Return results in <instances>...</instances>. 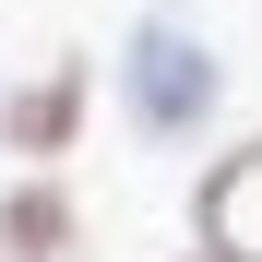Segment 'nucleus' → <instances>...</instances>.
I'll use <instances>...</instances> for the list:
<instances>
[{"label":"nucleus","mask_w":262,"mask_h":262,"mask_svg":"<svg viewBox=\"0 0 262 262\" xmlns=\"http://www.w3.org/2000/svg\"><path fill=\"white\" fill-rule=\"evenodd\" d=\"M0 143H12L24 167H60L83 143V60H48V72H24L12 96H0Z\"/></svg>","instance_id":"nucleus-2"},{"label":"nucleus","mask_w":262,"mask_h":262,"mask_svg":"<svg viewBox=\"0 0 262 262\" xmlns=\"http://www.w3.org/2000/svg\"><path fill=\"white\" fill-rule=\"evenodd\" d=\"M191 227H203L214 262H262V143H238V155H214V167H203Z\"/></svg>","instance_id":"nucleus-3"},{"label":"nucleus","mask_w":262,"mask_h":262,"mask_svg":"<svg viewBox=\"0 0 262 262\" xmlns=\"http://www.w3.org/2000/svg\"><path fill=\"white\" fill-rule=\"evenodd\" d=\"M203 262H214V250H203Z\"/></svg>","instance_id":"nucleus-5"},{"label":"nucleus","mask_w":262,"mask_h":262,"mask_svg":"<svg viewBox=\"0 0 262 262\" xmlns=\"http://www.w3.org/2000/svg\"><path fill=\"white\" fill-rule=\"evenodd\" d=\"M119 83H131V119L155 131V143H179V131H203L214 119V48L191 24H131V60H119Z\"/></svg>","instance_id":"nucleus-1"},{"label":"nucleus","mask_w":262,"mask_h":262,"mask_svg":"<svg viewBox=\"0 0 262 262\" xmlns=\"http://www.w3.org/2000/svg\"><path fill=\"white\" fill-rule=\"evenodd\" d=\"M0 262H72V191L60 179L0 191Z\"/></svg>","instance_id":"nucleus-4"}]
</instances>
